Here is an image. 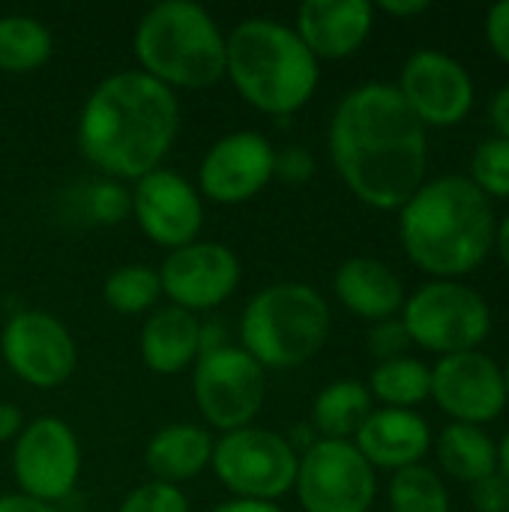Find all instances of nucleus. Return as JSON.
Here are the masks:
<instances>
[{
    "instance_id": "obj_1",
    "label": "nucleus",
    "mask_w": 509,
    "mask_h": 512,
    "mask_svg": "<svg viewBox=\"0 0 509 512\" xmlns=\"http://www.w3.org/2000/svg\"><path fill=\"white\" fill-rule=\"evenodd\" d=\"M327 144L348 192L375 210H399L426 183V126L396 84L369 81L345 93L330 117Z\"/></svg>"
},
{
    "instance_id": "obj_2",
    "label": "nucleus",
    "mask_w": 509,
    "mask_h": 512,
    "mask_svg": "<svg viewBox=\"0 0 509 512\" xmlns=\"http://www.w3.org/2000/svg\"><path fill=\"white\" fill-rule=\"evenodd\" d=\"M177 132V93L141 69H123L102 78L78 117L81 156L102 177L117 183H135L162 168Z\"/></svg>"
},
{
    "instance_id": "obj_3",
    "label": "nucleus",
    "mask_w": 509,
    "mask_h": 512,
    "mask_svg": "<svg viewBox=\"0 0 509 512\" xmlns=\"http://www.w3.org/2000/svg\"><path fill=\"white\" fill-rule=\"evenodd\" d=\"M405 255L435 279H459L486 264L495 249L492 201L459 174L423 183L399 207Z\"/></svg>"
},
{
    "instance_id": "obj_4",
    "label": "nucleus",
    "mask_w": 509,
    "mask_h": 512,
    "mask_svg": "<svg viewBox=\"0 0 509 512\" xmlns=\"http://www.w3.org/2000/svg\"><path fill=\"white\" fill-rule=\"evenodd\" d=\"M225 78L255 111L291 117L318 90V60L294 27L276 18H243L225 33Z\"/></svg>"
},
{
    "instance_id": "obj_5",
    "label": "nucleus",
    "mask_w": 509,
    "mask_h": 512,
    "mask_svg": "<svg viewBox=\"0 0 509 512\" xmlns=\"http://www.w3.org/2000/svg\"><path fill=\"white\" fill-rule=\"evenodd\" d=\"M138 69L168 90H207L225 78V33L192 0L150 6L132 36Z\"/></svg>"
},
{
    "instance_id": "obj_6",
    "label": "nucleus",
    "mask_w": 509,
    "mask_h": 512,
    "mask_svg": "<svg viewBox=\"0 0 509 512\" xmlns=\"http://www.w3.org/2000/svg\"><path fill=\"white\" fill-rule=\"evenodd\" d=\"M330 336V306L306 282H273L243 309L240 348L264 369H297L315 360Z\"/></svg>"
},
{
    "instance_id": "obj_7",
    "label": "nucleus",
    "mask_w": 509,
    "mask_h": 512,
    "mask_svg": "<svg viewBox=\"0 0 509 512\" xmlns=\"http://www.w3.org/2000/svg\"><path fill=\"white\" fill-rule=\"evenodd\" d=\"M402 324L411 345L450 357L477 351L492 330L489 303L459 279H435L405 297Z\"/></svg>"
},
{
    "instance_id": "obj_8",
    "label": "nucleus",
    "mask_w": 509,
    "mask_h": 512,
    "mask_svg": "<svg viewBox=\"0 0 509 512\" xmlns=\"http://www.w3.org/2000/svg\"><path fill=\"white\" fill-rule=\"evenodd\" d=\"M297 462L300 453L291 438L273 429L246 426L216 438L210 468L231 498L276 504L294 492Z\"/></svg>"
},
{
    "instance_id": "obj_9",
    "label": "nucleus",
    "mask_w": 509,
    "mask_h": 512,
    "mask_svg": "<svg viewBox=\"0 0 509 512\" xmlns=\"http://www.w3.org/2000/svg\"><path fill=\"white\" fill-rule=\"evenodd\" d=\"M192 396L210 429L219 435L237 432L255 426L267 402V372L240 345H222L198 354Z\"/></svg>"
},
{
    "instance_id": "obj_10",
    "label": "nucleus",
    "mask_w": 509,
    "mask_h": 512,
    "mask_svg": "<svg viewBox=\"0 0 509 512\" xmlns=\"http://www.w3.org/2000/svg\"><path fill=\"white\" fill-rule=\"evenodd\" d=\"M294 492L306 512H369L378 480L354 441L318 438L300 453Z\"/></svg>"
},
{
    "instance_id": "obj_11",
    "label": "nucleus",
    "mask_w": 509,
    "mask_h": 512,
    "mask_svg": "<svg viewBox=\"0 0 509 512\" xmlns=\"http://www.w3.org/2000/svg\"><path fill=\"white\" fill-rule=\"evenodd\" d=\"M12 477L21 495L42 504L69 498L81 477V444L60 417H36L12 447Z\"/></svg>"
},
{
    "instance_id": "obj_12",
    "label": "nucleus",
    "mask_w": 509,
    "mask_h": 512,
    "mask_svg": "<svg viewBox=\"0 0 509 512\" xmlns=\"http://www.w3.org/2000/svg\"><path fill=\"white\" fill-rule=\"evenodd\" d=\"M0 354L9 372L33 390L63 387L78 366V345L69 327L42 309H21L3 324Z\"/></svg>"
},
{
    "instance_id": "obj_13",
    "label": "nucleus",
    "mask_w": 509,
    "mask_h": 512,
    "mask_svg": "<svg viewBox=\"0 0 509 512\" xmlns=\"http://www.w3.org/2000/svg\"><path fill=\"white\" fill-rule=\"evenodd\" d=\"M159 273L162 297L186 312H210L231 300L243 279V264L234 249L213 240H195L165 255Z\"/></svg>"
},
{
    "instance_id": "obj_14",
    "label": "nucleus",
    "mask_w": 509,
    "mask_h": 512,
    "mask_svg": "<svg viewBox=\"0 0 509 512\" xmlns=\"http://www.w3.org/2000/svg\"><path fill=\"white\" fill-rule=\"evenodd\" d=\"M276 147L255 129L228 132L198 165V195L213 204H246L273 183Z\"/></svg>"
},
{
    "instance_id": "obj_15",
    "label": "nucleus",
    "mask_w": 509,
    "mask_h": 512,
    "mask_svg": "<svg viewBox=\"0 0 509 512\" xmlns=\"http://www.w3.org/2000/svg\"><path fill=\"white\" fill-rule=\"evenodd\" d=\"M132 216L147 240L174 252L201 240L204 228V198L198 189L171 168H156L147 177L135 180Z\"/></svg>"
},
{
    "instance_id": "obj_16",
    "label": "nucleus",
    "mask_w": 509,
    "mask_h": 512,
    "mask_svg": "<svg viewBox=\"0 0 509 512\" xmlns=\"http://www.w3.org/2000/svg\"><path fill=\"white\" fill-rule=\"evenodd\" d=\"M396 90L423 126H456L474 105L468 69L438 48L414 51L402 66Z\"/></svg>"
},
{
    "instance_id": "obj_17",
    "label": "nucleus",
    "mask_w": 509,
    "mask_h": 512,
    "mask_svg": "<svg viewBox=\"0 0 509 512\" xmlns=\"http://www.w3.org/2000/svg\"><path fill=\"white\" fill-rule=\"evenodd\" d=\"M429 399H435V405L453 417V423H492L504 414L509 402L504 369L483 351L441 357L432 369Z\"/></svg>"
},
{
    "instance_id": "obj_18",
    "label": "nucleus",
    "mask_w": 509,
    "mask_h": 512,
    "mask_svg": "<svg viewBox=\"0 0 509 512\" xmlns=\"http://www.w3.org/2000/svg\"><path fill=\"white\" fill-rule=\"evenodd\" d=\"M375 24L369 0H306L297 9L294 33L315 60H342L363 48Z\"/></svg>"
},
{
    "instance_id": "obj_19",
    "label": "nucleus",
    "mask_w": 509,
    "mask_h": 512,
    "mask_svg": "<svg viewBox=\"0 0 509 512\" xmlns=\"http://www.w3.org/2000/svg\"><path fill=\"white\" fill-rule=\"evenodd\" d=\"M354 447L372 468L396 474L423 465V456L432 447V429L417 411L375 408L354 435Z\"/></svg>"
},
{
    "instance_id": "obj_20",
    "label": "nucleus",
    "mask_w": 509,
    "mask_h": 512,
    "mask_svg": "<svg viewBox=\"0 0 509 512\" xmlns=\"http://www.w3.org/2000/svg\"><path fill=\"white\" fill-rule=\"evenodd\" d=\"M333 291L351 315L372 324L399 318L405 306V285L399 273L369 255H354L342 261L333 276Z\"/></svg>"
},
{
    "instance_id": "obj_21",
    "label": "nucleus",
    "mask_w": 509,
    "mask_h": 512,
    "mask_svg": "<svg viewBox=\"0 0 509 512\" xmlns=\"http://www.w3.org/2000/svg\"><path fill=\"white\" fill-rule=\"evenodd\" d=\"M201 315L180 306H159L144 318L138 351L153 375H180L195 366L201 354Z\"/></svg>"
},
{
    "instance_id": "obj_22",
    "label": "nucleus",
    "mask_w": 509,
    "mask_h": 512,
    "mask_svg": "<svg viewBox=\"0 0 509 512\" xmlns=\"http://www.w3.org/2000/svg\"><path fill=\"white\" fill-rule=\"evenodd\" d=\"M216 438L198 423H168L144 447V465L156 483L183 486L210 468Z\"/></svg>"
},
{
    "instance_id": "obj_23",
    "label": "nucleus",
    "mask_w": 509,
    "mask_h": 512,
    "mask_svg": "<svg viewBox=\"0 0 509 512\" xmlns=\"http://www.w3.org/2000/svg\"><path fill=\"white\" fill-rule=\"evenodd\" d=\"M372 411L369 387L357 378H339L315 396L312 429L324 441H354Z\"/></svg>"
},
{
    "instance_id": "obj_24",
    "label": "nucleus",
    "mask_w": 509,
    "mask_h": 512,
    "mask_svg": "<svg viewBox=\"0 0 509 512\" xmlns=\"http://www.w3.org/2000/svg\"><path fill=\"white\" fill-rule=\"evenodd\" d=\"M435 453L444 474L468 486L498 471V444L483 432V426L450 423L438 435Z\"/></svg>"
},
{
    "instance_id": "obj_25",
    "label": "nucleus",
    "mask_w": 509,
    "mask_h": 512,
    "mask_svg": "<svg viewBox=\"0 0 509 512\" xmlns=\"http://www.w3.org/2000/svg\"><path fill=\"white\" fill-rule=\"evenodd\" d=\"M51 30L33 15H0V72L27 75L51 60Z\"/></svg>"
},
{
    "instance_id": "obj_26",
    "label": "nucleus",
    "mask_w": 509,
    "mask_h": 512,
    "mask_svg": "<svg viewBox=\"0 0 509 512\" xmlns=\"http://www.w3.org/2000/svg\"><path fill=\"white\" fill-rule=\"evenodd\" d=\"M369 393L378 399L384 408H402L414 411L432 396V369L423 360L414 357H399L378 363L369 375Z\"/></svg>"
},
{
    "instance_id": "obj_27",
    "label": "nucleus",
    "mask_w": 509,
    "mask_h": 512,
    "mask_svg": "<svg viewBox=\"0 0 509 512\" xmlns=\"http://www.w3.org/2000/svg\"><path fill=\"white\" fill-rule=\"evenodd\" d=\"M102 297H105L108 309H114L117 315L153 312L162 297L159 273L144 264H123L105 279Z\"/></svg>"
},
{
    "instance_id": "obj_28",
    "label": "nucleus",
    "mask_w": 509,
    "mask_h": 512,
    "mask_svg": "<svg viewBox=\"0 0 509 512\" xmlns=\"http://www.w3.org/2000/svg\"><path fill=\"white\" fill-rule=\"evenodd\" d=\"M393 512H450V492L438 471L426 465H411L396 471L387 489Z\"/></svg>"
},
{
    "instance_id": "obj_29",
    "label": "nucleus",
    "mask_w": 509,
    "mask_h": 512,
    "mask_svg": "<svg viewBox=\"0 0 509 512\" xmlns=\"http://www.w3.org/2000/svg\"><path fill=\"white\" fill-rule=\"evenodd\" d=\"M489 201L509 198V141L507 138H489L474 150L471 159V177H468Z\"/></svg>"
},
{
    "instance_id": "obj_30",
    "label": "nucleus",
    "mask_w": 509,
    "mask_h": 512,
    "mask_svg": "<svg viewBox=\"0 0 509 512\" xmlns=\"http://www.w3.org/2000/svg\"><path fill=\"white\" fill-rule=\"evenodd\" d=\"M84 210L93 222L99 225H117L120 219H126V213L132 210V198L129 192L123 189V183L117 180H96L87 186V195H84Z\"/></svg>"
},
{
    "instance_id": "obj_31",
    "label": "nucleus",
    "mask_w": 509,
    "mask_h": 512,
    "mask_svg": "<svg viewBox=\"0 0 509 512\" xmlns=\"http://www.w3.org/2000/svg\"><path fill=\"white\" fill-rule=\"evenodd\" d=\"M117 512H192L189 510V498L183 495V489L168 486V483H144L138 489H132Z\"/></svg>"
},
{
    "instance_id": "obj_32",
    "label": "nucleus",
    "mask_w": 509,
    "mask_h": 512,
    "mask_svg": "<svg viewBox=\"0 0 509 512\" xmlns=\"http://www.w3.org/2000/svg\"><path fill=\"white\" fill-rule=\"evenodd\" d=\"M366 345H369V354H372L378 363H387V360L408 357L411 336H408V330H405L402 318H387V321L372 324Z\"/></svg>"
},
{
    "instance_id": "obj_33",
    "label": "nucleus",
    "mask_w": 509,
    "mask_h": 512,
    "mask_svg": "<svg viewBox=\"0 0 509 512\" xmlns=\"http://www.w3.org/2000/svg\"><path fill=\"white\" fill-rule=\"evenodd\" d=\"M315 177V156L306 147H285L276 150L273 162V180H282L288 186H303Z\"/></svg>"
},
{
    "instance_id": "obj_34",
    "label": "nucleus",
    "mask_w": 509,
    "mask_h": 512,
    "mask_svg": "<svg viewBox=\"0 0 509 512\" xmlns=\"http://www.w3.org/2000/svg\"><path fill=\"white\" fill-rule=\"evenodd\" d=\"M471 504L477 512H509V480L495 471L471 486Z\"/></svg>"
},
{
    "instance_id": "obj_35",
    "label": "nucleus",
    "mask_w": 509,
    "mask_h": 512,
    "mask_svg": "<svg viewBox=\"0 0 509 512\" xmlns=\"http://www.w3.org/2000/svg\"><path fill=\"white\" fill-rule=\"evenodd\" d=\"M486 42L504 63H509V0L495 3L486 12Z\"/></svg>"
},
{
    "instance_id": "obj_36",
    "label": "nucleus",
    "mask_w": 509,
    "mask_h": 512,
    "mask_svg": "<svg viewBox=\"0 0 509 512\" xmlns=\"http://www.w3.org/2000/svg\"><path fill=\"white\" fill-rule=\"evenodd\" d=\"M24 414H21V408L18 405H12V402H0V444H15V438L24 432Z\"/></svg>"
},
{
    "instance_id": "obj_37",
    "label": "nucleus",
    "mask_w": 509,
    "mask_h": 512,
    "mask_svg": "<svg viewBox=\"0 0 509 512\" xmlns=\"http://www.w3.org/2000/svg\"><path fill=\"white\" fill-rule=\"evenodd\" d=\"M0 512H60L54 504H42L36 498H27L21 492L0 495Z\"/></svg>"
},
{
    "instance_id": "obj_38",
    "label": "nucleus",
    "mask_w": 509,
    "mask_h": 512,
    "mask_svg": "<svg viewBox=\"0 0 509 512\" xmlns=\"http://www.w3.org/2000/svg\"><path fill=\"white\" fill-rule=\"evenodd\" d=\"M489 114H492V123H495V129H498V138H507L509 141V84H504V87L492 96Z\"/></svg>"
},
{
    "instance_id": "obj_39",
    "label": "nucleus",
    "mask_w": 509,
    "mask_h": 512,
    "mask_svg": "<svg viewBox=\"0 0 509 512\" xmlns=\"http://www.w3.org/2000/svg\"><path fill=\"white\" fill-rule=\"evenodd\" d=\"M378 9L393 18H414V15H423L429 9V3L426 0H384V3H378Z\"/></svg>"
},
{
    "instance_id": "obj_40",
    "label": "nucleus",
    "mask_w": 509,
    "mask_h": 512,
    "mask_svg": "<svg viewBox=\"0 0 509 512\" xmlns=\"http://www.w3.org/2000/svg\"><path fill=\"white\" fill-rule=\"evenodd\" d=\"M210 512H285L279 504H267V501H240V498H231L219 507H213Z\"/></svg>"
},
{
    "instance_id": "obj_41",
    "label": "nucleus",
    "mask_w": 509,
    "mask_h": 512,
    "mask_svg": "<svg viewBox=\"0 0 509 512\" xmlns=\"http://www.w3.org/2000/svg\"><path fill=\"white\" fill-rule=\"evenodd\" d=\"M495 249H498L501 261L509 267V216L495 228Z\"/></svg>"
},
{
    "instance_id": "obj_42",
    "label": "nucleus",
    "mask_w": 509,
    "mask_h": 512,
    "mask_svg": "<svg viewBox=\"0 0 509 512\" xmlns=\"http://www.w3.org/2000/svg\"><path fill=\"white\" fill-rule=\"evenodd\" d=\"M498 471L509 480V429L507 435L501 438V444H498Z\"/></svg>"
},
{
    "instance_id": "obj_43",
    "label": "nucleus",
    "mask_w": 509,
    "mask_h": 512,
    "mask_svg": "<svg viewBox=\"0 0 509 512\" xmlns=\"http://www.w3.org/2000/svg\"><path fill=\"white\" fill-rule=\"evenodd\" d=\"M504 384H507V396H509V357H507V366H504Z\"/></svg>"
}]
</instances>
